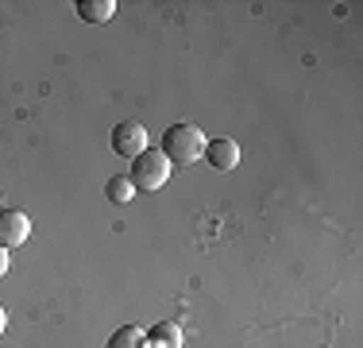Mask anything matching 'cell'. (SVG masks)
Returning <instances> with one entry per match:
<instances>
[{
  "instance_id": "obj_11",
  "label": "cell",
  "mask_w": 363,
  "mask_h": 348,
  "mask_svg": "<svg viewBox=\"0 0 363 348\" xmlns=\"http://www.w3.org/2000/svg\"><path fill=\"white\" fill-rule=\"evenodd\" d=\"M4 325H8V310L0 306V333H4Z\"/></svg>"
},
{
  "instance_id": "obj_5",
  "label": "cell",
  "mask_w": 363,
  "mask_h": 348,
  "mask_svg": "<svg viewBox=\"0 0 363 348\" xmlns=\"http://www.w3.org/2000/svg\"><path fill=\"white\" fill-rule=\"evenodd\" d=\"M201 159L209 163L213 170H232V167L240 163V143H236V139H224V136H217V139H205Z\"/></svg>"
},
{
  "instance_id": "obj_10",
  "label": "cell",
  "mask_w": 363,
  "mask_h": 348,
  "mask_svg": "<svg viewBox=\"0 0 363 348\" xmlns=\"http://www.w3.org/2000/svg\"><path fill=\"white\" fill-rule=\"evenodd\" d=\"M8 275V248H0V278Z\"/></svg>"
},
{
  "instance_id": "obj_7",
  "label": "cell",
  "mask_w": 363,
  "mask_h": 348,
  "mask_svg": "<svg viewBox=\"0 0 363 348\" xmlns=\"http://www.w3.org/2000/svg\"><path fill=\"white\" fill-rule=\"evenodd\" d=\"M77 16L85 23H108L116 16V0H82L77 4Z\"/></svg>"
},
{
  "instance_id": "obj_9",
  "label": "cell",
  "mask_w": 363,
  "mask_h": 348,
  "mask_svg": "<svg viewBox=\"0 0 363 348\" xmlns=\"http://www.w3.org/2000/svg\"><path fill=\"white\" fill-rule=\"evenodd\" d=\"M105 197L112 205H128L135 197V186H132V178H124V174H116V178H108L105 182Z\"/></svg>"
},
{
  "instance_id": "obj_8",
  "label": "cell",
  "mask_w": 363,
  "mask_h": 348,
  "mask_svg": "<svg viewBox=\"0 0 363 348\" xmlns=\"http://www.w3.org/2000/svg\"><path fill=\"white\" fill-rule=\"evenodd\" d=\"M105 348H147V337H143L140 325H120L116 333L108 337Z\"/></svg>"
},
{
  "instance_id": "obj_4",
  "label": "cell",
  "mask_w": 363,
  "mask_h": 348,
  "mask_svg": "<svg viewBox=\"0 0 363 348\" xmlns=\"http://www.w3.org/2000/svg\"><path fill=\"white\" fill-rule=\"evenodd\" d=\"M31 236V221L20 209H0V248H20Z\"/></svg>"
},
{
  "instance_id": "obj_6",
  "label": "cell",
  "mask_w": 363,
  "mask_h": 348,
  "mask_svg": "<svg viewBox=\"0 0 363 348\" xmlns=\"http://www.w3.org/2000/svg\"><path fill=\"white\" fill-rule=\"evenodd\" d=\"M143 337H147V348H182V329L174 321H159V325Z\"/></svg>"
},
{
  "instance_id": "obj_3",
  "label": "cell",
  "mask_w": 363,
  "mask_h": 348,
  "mask_svg": "<svg viewBox=\"0 0 363 348\" xmlns=\"http://www.w3.org/2000/svg\"><path fill=\"white\" fill-rule=\"evenodd\" d=\"M112 151L120 159H140L147 151V128L135 124V120H124V124L112 128Z\"/></svg>"
},
{
  "instance_id": "obj_1",
  "label": "cell",
  "mask_w": 363,
  "mask_h": 348,
  "mask_svg": "<svg viewBox=\"0 0 363 348\" xmlns=\"http://www.w3.org/2000/svg\"><path fill=\"white\" fill-rule=\"evenodd\" d=\"M162 155H167V163L174 167V163H182V167H189V163L201 159L205 151V132L197 124H174L162 132Z\"/></svg>"
},
{
  "instance_id": "obj_2",
  "label": "cell",
  "mask_w": 363,
  "mask_h": 348,
  "mask_svg": "<svg viewBox=\"0 0 363 348\" xmlns=\"http://www.w3.org/2000/svg\"><path fill=\"white\" fill-rule=\"evenodd\" d=\"M128 178H132V186L143 190V194H155V190H162V186H167V178H170L167 155H162L159 147H147L140 159H132V174H128Z\"/></svg>"
}]
</instances>
